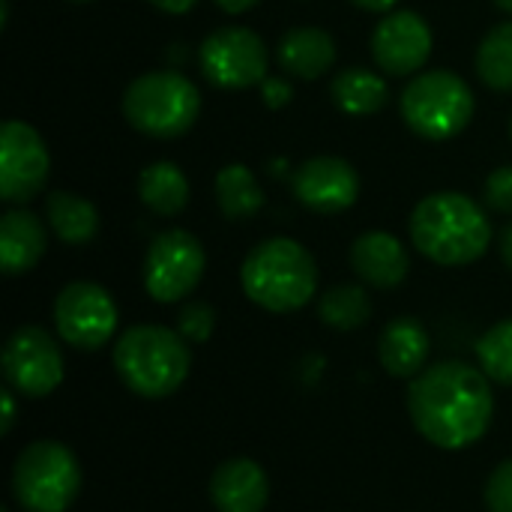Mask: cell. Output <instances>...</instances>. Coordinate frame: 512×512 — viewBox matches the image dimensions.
Listing matches in <instances>:
<instances>
[{"instance_id": "cell-1", "label": "cell", "mask_w": 512, "mask_h": 512, "mask_svg": "<svg viewBox=\"0 0 512 512\" xmlns=\"http://www.w3.org/2000/svg\"><path fill=\"white\" fill-rule=\"evenodd\" d=\"M408 414L429 444L465 450L492 426L495 396L489 375L462 360L435 363L411 381Z\"/></svg>"}, {"instance_id": "cell-2", "label": "cell", "mask_w": 512, "mask_h": 512, "mask_svg": "<svg viewBox=\"0 0 512 512\" xmlns=\"http://www.w3.org/2000/svg\"><path fill=\"white\" fill-rule=\"evenodd\" d=\"M408 231L417 252L441 267H468L492 243V225L483 207L453 189L426 195L414 207Z\"/></svg>"}, {"instance_id": "cell-3", "label": "cell", "mask_w": 512, "mask_h": 512, "mask_svg": "<svg viewBox=\"0 0 512 512\" xmlns=\"http://www.w3.org/2000/svg\"><path fill=\"white\" fill-rule=\"evenodd\" d=\"M117 378L141 399H168L183 387L192 369L189 342L162 324H135L114 342Z\"/></svg>"}, {"instance_id": "cell-4", "label": "cell", "mask_w": 512, "mask_h": 512, "mask_svg": "<svg viewBox=\"0 0 512 512\" xmlns=\"http://www.w3.org/2000/svg\"><path fill=\"white\" fill-rule=\"evenodd\" d=\"M240 285L255 306L273 315H288L315 297L318 264L303 243L291 237H270L246 255Z\"/></svg>"}, {"instance_id": "cell-5", "label": "cell", "mask_w": 512, "mask_h": 512, "mask_svg": "<svg viewBox=\"0 0 512 512\" xmlns=\"http://www.w3.org/2000/svg\"><path fill=\"white\" fill-rule=\"evenodd\" d=\"M201 111L198 87L174 69H153L138 75L123 93V117L132 129L150 138L186 135Z\"/></svg>"}, {"instance_id": "cell-6", "label": "cell", "mask_w": 512, "mask_h": 512, "mask_svg": "<svg viewBox=\"0 0 512 512\" xmlns=\"http://www.w3.org/2000/svg\"><path fill=\"white\" fill-rule=\"evenodd\" d=\"M474 90L450 69L417 72L402 90L399 111L411 132L426 141H447L474 120Z\"/></svg>"}, {"instance_id": "cell-7", "label": "cell", "mask_w": 512, "mask_h": 512, "mask_svg": "<svg viewBox=\"0 0 512 512\" xmlns=\"http://www.w3.org/2000/svg\"><path fill=\"white\" fill-rule=\"evenodd\" d=\"M81 492L75 453L60 441L27 444L12 465V495L24 512H66Z\"/></svg>"}, {"instance_id": "cell-8", "label": "cell", "mask_w": 512, "mask_h": 512, "mask_svg": "<svg viewBox=\"0 0 512 512\" xmlns=\"http://www.w3.org/2000/svg\"><path fill=\"white\" fill-rule=\"evenodd\" d=\"M207 267V255L201 240L192 231L168 228L156 234L144 255V288L156 303L186 300Z\"/></svg>"}, {"instance_id": "cell-9", "label": "cell", "mask_w": 512, "mask_h": 512, "mask_svg": "<svg viewBox=\"0 0 512 512\" xmlns=\"http://www.w3.org/2000/svg\"><path fill=\"white\" fill-rule=\"evenodd\" d=\"M198 63L204 78L222 90H246L267 78L270 54L264 39L249 27H219L201 48Z\"/></svg>"}, {"instance_id": "cell-10", "label": "cell", "mask_w": 512, "mask_h": 512, "mask_svg": "<svg viewBox=\"0 0 512 512\" xmlns=\"http://www.w3.org/2000/svg\"><path fill=\"white\" fill-rule=\"evenodd\" d=\"M120 312L114 297L96 282H69L54 300V327L78 351H96L117 333Z\"/></svg>"}, {"instance_id": "cell-11", "label": "cell", "mask_w": 512, "mask_h": 512, "mask_svg": "<svg viewBox=\"0 0 512 512\" xmlns=\"http://www.w3.org/2000/svg\"><path fill=\"white\" fill-rule=\"evenodd\" d=\"M0 363L6 384L27 399L51 396L63 384L66 372L57 342L36 324H24L6 339Z\"/></svg>"}, {"instance_id": "cell-12", "label": "cell", "mask_w": 512, "mask_h": 512, "mask_svg": "<svg viewBox=\"0 0 512 512\" xmlns=\"http://www.w3.org/2000/svg\"><path fill=\"white\" fill-rule=\"evenodd\" d=\"M51 174V156L42 135L24 120H6L0 129V198L6 204L33 201Z\"/></svg>"}, {"instance_id": "cell-13", "label": "cell", "mask_w": 512, "mask_h": 512, "mask_svg": "<svg viewBox=\"0 0 512 512\" xmlns=\"http://www.w3.org/2000/svg\"><path fill=\"white\" fill-rule=\"evenodd\" d=\"M432 27L420 12L399 9L381 18L372 33V57L393 78L417 75L432 54Z\"/></svg>"}, {"instance_id": "cell-14", "label": "cell", "mask_w": 512, "mask_h": 512, "mask_svg": "<svg viewBox=\"0 0 512 512\" xmlns=\"http://www.w3.org/2000/svg\"><path fill=\"white\" fill-rule=\"evenodd\" d=\"M291 189L306 210L333 216L360 198V174L342 156H312L294 171Z\"/></svg>"}, {"instance_id": "cell-15", "label": "cell", "mask_w": 512, "mask_h": 512, "mask_svg": "<svg viewBox=\"0 0 512 512\" xmlns=\"http://www.w3.org/2000/svg\"><path fill=\"white\" fill-rule=\"evenodd\" d=\"M354 273L372 288H399L408 279L411 258L405 243L390 231H366L351 246Z\"/></svg>"}, {"instance_id": "cell-16", "label": "cell", "mask_w": 512, "mask_h": 512, "mask_svg": "<svg viewBox=\"0 0 512 512\" xmlns=\"http://www.w3.org/2000/svg\"><path fill=\"white\" fill-rule=\"evenodd\" d=\"M270 480L252 459H228L210 477V501L219 512H264Z\"/></svg>"}, {"instance_id": "cell-17", "label": "cell", "mask_w": 512, "mask_h": 512, "mask_svg": "<svg viewBox=\"0 0 512 512\" xmlns=\"http://www.w3.org/2000/svg\"><path fill=\"white\" fill-rule=\"evenodd\" d=\"M48 249L45 222L24 207L3 213L0 219V270L6 276H21L33 270Z\"/></svg>"}, {"instance_id": "cell-18", "label": "cell", "mask_w": 512, "mask_h": 512, "mask_svg": "<svg viewBox=\"0 0 512 512\" xmlns=\"http://www.w3.org/2000/svg\"><path fill=\"white\" fill-rule=\"evenodd\" d=\"M432 351V339L429 330L417 321V318H393L378 342V357L384 372H390L393 378H417L426 369Z\"/></svg>"}, {"instance_id": "cell-19", "label": "cell", "mask_w": 512, "mask_h": 512, "mask_svg": "<svg viewBox=\"0 0 512 512\" xmlns=\"http://www.w3.org/2000/svg\"><path fill=\"white\" fill-rule=\"evenodd\" d=\"M336 54H339L336 39L321 27H294L279 39L276 48L279 66L303 81H315L327 75L336 63Z\"/></svg>"}, {"instance_id": "cell-20", "label": "cell", "mask_w": 512, "mask_h": 512, "mask_svg": "<svg viewBox=\"0 0 512 512\" xmlns=\"http://www.w3.org/2000/svg\"><path fill=\"white\" fill-rule=\"evenodd\" d=\"M45 216L57 240H63L66 246H87L99 234L96 204L75 192H66V189L51 192L45 198Z\"/></svg>"}, {"instance_id": "cell-21", "label": "cell", "mask_w": 512, "mask_h": 512, "mask_svg": "<svg viewBox=\"0 0 512 512\" xmlns=\"http://www.w3.org/2000/svg\"><path fill=\"white\" fill-rule=\"evenodd\" d=\"M138 198L156 216H180L189 204V180L180 165L159 159L138 174Z\"/></svg>"}, {"instance_id": "cell-22", "label": "cell", "mask_w": 512, "mask_h": 512, "mask_svg": "<svg viewBox=\"0 0 512 512\" xmlns=\"http://www.w3.org/2000/svg\"><path fill=\"white\" fill-rule=\"evenodd\" d=\"M333 102L354 117H366V114H378L387 99H390V87L384 81V75L366 69V66H348L333 78Z\"/></svg>"}, {"instance_id": "cell-23", "label": "cell", "mask_w": 512, "mask_h": 512, "mask_svg": "<svg viewBox=\"0 0 512 512\" xmlns=\"http://www.w3.org/2000/svg\"><path fill=\"white\" fill-rule=\"evenodd\" d=\"M216 201L225 219L240 222L258 216V210L264 207V192L258 177L249 171V165L231 162L216 174Z\"/></svg>"}, {"instance_id": "cell-24", "label": "cell", "mask_w": 512, "mask_h": 512, "mask_svg": "<svg viewBox=\"0 0 512 512\" xmlns=\"http://www.w3.org/2000/svg\"><path fill=\"white\" fill-rule=\"evenodd\" d=\"M318 315L327 327L339 330V333H351V330H360L363 324H369L372 318V300L366 294V288L360 285H336L330 288L321 303H318Z\"/></svg>"}, {"instance_id": "cell-25", "label": "cell", "mask_w": 512, "mask_h": 512, "mask_svg": "<svg viewBox=\"0 0 512 512\" xmlns=\"http://www.w3.org/2000/svg\"><path fill=\"white\" fill-rule=\"evenodd\" d=\"M477 75L486 87L512 93V21L495 24L477 48Z\"/></svg>"}, {"instance_id": "cell-26", "label": "cell", "mask_w": 512, "mask_h": 512, "mask_svg": "<svg viewBox=\"0 0 512 512\" xmlns=\"http://www.w3.org/2000/svg\"><path fill=\"white\" fill-rule=\"evenodd\" d=\"M480 369L489 375V381H498L504 387H512V318L498 321L489 327L477 342Z\"/></svg>"}, {"instance_id": "cell-27", "label": "cell", "mask_w": 512, "mask_h": 512, "mask_svg": "<svg viewBox=\"0 0 512 512\" xmlns=\"http://www.w3.org/2000/svg\"><path fill=\"white\" fill-rule=\"evenodd\" d=\"M216 330V309L204 300H192L180 309L177 315V333L186 339V342H207Z\"/></svg>"}, {"instance_id": "cell-28", "label": "cell", "mask_w": 512, "mask_h": 512, "mask_svg": "<svg viewBox=\"0 0 512 512\" xmlns=\"http://www.w3.org/2000/svg\"><path fill=\"white\" fill-rule=\"evenodd\" d=\"M483 198L495 213L512 216V165H501L486 177Z\"/></svg>"}, {"instance_id": "cell-29", "label": "cell", "mask_w": 512, "mask_h": 512, "mask_svg": "<svg viewBox=\"0 0 512 512\" xmlns=\"http://www.w3.org/2000/svg\"><path fill=\"white\" fill-rule=\"evenodd\" d=\"M489 512H512V459L501 462L486 483Z\"/></svg>"}, {"instance_id": "cell-30", "label": "cell", "mask_w": 512, "mask_h": 512, "mask_svg": "<svg viewBox=\"0 0 512 512\" xmlns=\"http://www.w3.org/2000/svg\"><path fill=\"white\" fill-rule=\"evenodd\" d=\"M291 96H294V87H291L288 78H282V75H267V78L261 81V99H264L267 108H285V105L291 102Z\"/></svg>"}, {"instance_id": "cell-31", "label": "cell", "mask_w": 512, "mask_h": 512, "mask_svg": "<svg viewBox=\"0 0 512 512\" xmlns=\"http://www.w3.org/2000/svg\"><path fill=\"white\" fill-rule=\"evenodd\" d=\"M0 402H3V423H0V435H9L12 426H15V399L12 393H0Z\"/></svg>"}, {"instance_id": "cell-32", "label": "cell", "mask_w": 512, "mask_h": 512, "mask_svg": "<svg viewBox=\"0 0 512 512\" xmlns=\"http://www.w3.org/2000/svg\"><path fill=\"white\" fill-rule=\"evenodd\" d=\"M156 9H162V12H168V15H183V12H189V9H195V3L198 0H150Z\"/></svg>"}, {"instance_id": "cell-33", "label": "cell", "mask_w": 512, "mask_h": 512, "mask_svg": "<svg viewBox=\"0 0 512 512\" xmlns=\"http://www.w3.org/2000/svg\"><path fill=\"white\" fill-rule=\"evenodd\" d=\"M213 3L228 15H240V12H249L252 6H258L261 0H213Z\"/></svg>"}, {"instance_id": "cell-34", "label": "cell", "mask_w": 512, "mask_h": 512, "mask_svg": "<svg viewBox=\"0 0 512 512\" xmlns=\"http://www.w3.org/2000/svg\"><path fill=\"white\" fill-rule=\"evenodd\" d=\"M351 3L366 9V12H390L399 0H351Z\"/></svg>"}, {"instance_id": "cell-35", "label": "cell", "mask_w": 512, "mask_h": 512, "mask_svg": "<svg viewBox=\"0 0 512 512\" xmlns=\"http://www.w3.org/2000/svg\"><path fill=\"white\" fill-rule=\"evenodd\" d=\"M498 243H501V258H504V264L512 270V222L501 231V240H498Z\"/></svg>"}, {"instance_id": "cell-36", "label": "cell", "mask_w": 512, "mask_h": 512, "mask_svg": "<svg viewBox=\"0 0 512 512\" xmlns=\"http://www.w3.org/2000/svg\"><path fill=\"white\" fill-rule=\"evenodd\" d=\"M495 6H498L501 12H507V15H512V0H495Z\"/></svg>"}, {"instance_id": "cell-37", "label": "cell", "mask_w": 512, "mask_h": 512, "mask_svg": "<svg viewBox=\"0 0 512 512\" xmlns=\"http://www.w3.org/2000/svg\"><path fill=\"white\" fill-rule=\"evenodd\" d=\"M72 3H87V0H72Z\"/></svg>"}, {"instance_id": "cell-38", "label": "cell", "mask_w": 512, "mask_h": 512, "mask_svg": "<svg viewBox=\"0 0 512 512\" xmlns=\"http://www.w3.org/2000/svg\"><path fill=\"white\" fill-rule=\"evenodd\" d=\"M510 138H512V120H510Z\"/></svg>"}, {"instance_id": "cell-39", "label": "cell", "mask_w": 512, "mask_h": 512, "mask_svg": "<svg viewBox=\"0 0 512 512\" xmlns=\"http://www.w3.org/2000/svg\"><path fill=\"white\" fill-rule=\"evenodd\" d=\"M0 512H9V510H0Z\"/></svg>"}]
</instances>
